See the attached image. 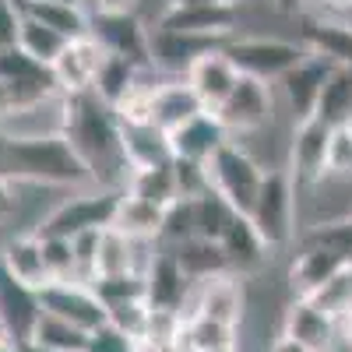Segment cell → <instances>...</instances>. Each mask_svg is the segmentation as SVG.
<instances>
[{
  "label": "cell",
  "mask_w": 352,
  "mask_h": 352,
  "mask_svg": "<svg viewBox=\"0 0 352 352\" xmlns=\"http://www.w3.org/2000/svg\"><path fill=\"white\" fill-rule=\"evenodd\" d=\"M64 138L71 141V148L81 155L88 166L92 180L99 187L124 190L131 166L124 159V127L116 120L113 106H106L99 96L85 92L67 99V127Z\"/></svg>",
  "instance_id": "obj_1"
},
{
  "label": "cell",
  "mask_w": 352,
  "mask_h": 352,
  "mask_svg": "<svg viewBox=\"0 0 352 352\" xmlns=\"http://www.w3.org/2000/svg\"><path fill=\"white\" fill-rule=\"evenodd\" d=\"M0 173L11 180L43 184V187H99L92 180L81 155L71 148L64 134L25 138V141H0Z\"/></svg>",
  "instance_id": "obj_2"
},
{
  "label": "cell",
  "mask_w": 352,
  "mask_h": 352,
  "mask_svg": "<svg viewBox=\"0 0 352 352\" xmlns=\"http://www.w3.org/2000/svg\"><path fill=\"white\" fill-rule=\"evenodd\" d=\"M204 169V184H208L212 194H219L232 212H240V215H250L254 208V197L264 184V169L243 144L236 141H226L222 148L201 166Z\"/></svg>",
  "instance_id": "obj_3"
},
{
  "label": "cell",
  "mask_w": 352,
  "mask_h": 352,
  "mask_svg": "<svg viewBox=\"0 0 352 352\" xmlns=\"http://www.w3.org/2000/svg\"><path fill=\"white\" fill-rule=\"evenodd\" d=\"M120 194L124 190H113V187H81L74 197L56 204L36 226V232L46 240H78L85 232H102L113 226Z\"/></svg>",
  "instance_id": "obj_4"
},
{
  "label": "cell",
  "mask_w": 352,
  "mask_h": 352,
  "mask_svg": "<svg viewBox=\"0 0 352 352\" xmlns=\"http://www.w3.org/2000/svg\"><path fill=\"white\" fill-rule=\"evenodd\" d=\"M222 50L240 71V78H254L264 85H278L307 56V46L300 39L278 36H232L222 43Z\"/></svg>",
  "instance_id": "obj_5"
},
{
  "label": "cell",
  "mask_w": 352,
  "mask_h": 352,
  "mask_svg": "<svg viewBox=\"0 0 352 352\" xmlns=\"http://www.w3.org/2000/svg\"><path fill=\"white\" fill-rule=\"evenodd\" d=\"M247 219L268 243V250H282L296 240V180L289 176V169L264 173V184Z\"/></svg>",
  "instance_id": "obj_6"
},
{
  "label": "cell",
  "mask_w": 352,
  "mask_h": 352,
  "mask_svg": "<svg viewBox=\"0 0 352 352\" xmlns=\"http://www.w3.org/2000/svg\"><path fill=\"white\" fill-rule=\"evenodd\" d=\"M240 8H219V4H166L155 28L176 36H194V39H212L226 43L236 36Z\"/></svg>",
  "instance_id": "obj_7"
},
{
  "label": "cell",
  "mask_w": 352,
  "mask_h": 352,
  "mask_svg": "<svg viewBox=\"0 0 352 352\" xmlns=\"http://www.w3.org/2000/svg\"><path fill=\"white\" fill-rule=\"evenodd\" d=\"M272 113H275V85L240 78L229 99L215 109V120L232 138V134H254L261 127H268Z\"/></svg>",
  "instance_id": "obj_8"
},
{
  "label": "cell",
  "mask_w": 352,
  "mask_h": 352,
  "mask_svg": "<svg viewBox=\"0 0 352 352\" xmlns=\"http://www.w3.org/2000/svg\"><path fill=\"white\" fill-rule=\"evenodd\" d=\"M247 310V292H243V278L240 275H212V278H201L194 282L190 292V303L184 310V317H208L215 324H226L236 331L240 320Z\"/></svg>",
  "instance_id": "obj_9"
},
{
  "label": "cell",
  "mask_w": 352,
  "mask_h": 352,
  "mask_svg": "<svg viewBox=\"0 0 352 352\" xmlns=\"http://www.w3.org/2000/svg\"><path fill=\"white\" fill-rule=\"evenodd\" d=\"M39 307H43V314L67 320V324H74L85 335H92L96 328H102L109 320L102 300L96 296V289L85 285V282H50V285H43L39 289Z\"/></svg>",
  "instance_id": "obj_10"
},
{
  "label": "cell",
  "mask_w": 352,
  "mask_h": 352,
  "mask_svg": "<svg viewBox=\"0 0 352 352\" xmlns=\"http://www.w3.org/2000/svg\"><path fill=\"white\" fill-rule=\"evenodd\" d=\"M92 39L138 67H152V28L138 14H92Z\"/></svg>",
  "instance_id": "obj_11"
},
{
  "label": "cell",
  "mask_w": 352,
  "mask_h": 352,
  "mask_svg": "<svg viewBox=\"0 0 352 352\" xmlns=\"http://www.w3.org/2000/svg\"><path fill=\"white\" fill-rule=\"evenodd\" d=\"M144 285H148V307L152 310H169V314L184 317V310L190 303V292H194V282L187 278V272L180 268V261L173 257L169 247H159L148 257Z\"/></svg>",
  "instance_id": "obj_12"
},
{
  "label": "cell",
  "mask_w": 352,
  "mask_h": 352,
  "mask_svg": "<svg viewBox=\"0 0 352 352\" xmlns=\"http://www.w3.org/2000/svg\"><path fill=\"white\" fill-rule=\"evenodd\" d=\"M285 338L307 345L310 352H335L342 345L338 338V320L331 314H324L314 300H296L292 296L285 303V314H282V331Z\"/></svg>",
  "instance_id": "obj_13"
},
{
  "label": "cell",
  "mask_w": 352,
  "mask_h": 352,
  "mask_svg": "<svg viewBox=\"0 0 352 352\" xmlns=\"http://www.w3.org/2000/svg\"><path fill=\"white\" fill-rule=\"evenodd\" d=\"M0 81L11 88L14 109L43 102L50 96H60V88H56V81H53V71L36 64V60H28L18 46L0 50Z\"/></svg>",
  "instance_id": "obj_14"
},
{
  "label": "cell",
  "mask_w": 352,
  "mask_h": 352,
  "mask_svg": "<svg viewBox=\"0 0 352 352\" xmlns=\"http://www.w3.org/2000/svg\"><path fill=\"white\" fill-rule=\"evenodd\" d=\"M328 141H331V127H324L320 120H303L292 124V141H289V176L307 187L324 184V162H328Z\"/></svg>",
  "instance_id": "obj_15"
},
{
  "label": "cell",
  "mask_w": 352,
  "mask_h": 352,
  "mask_svg": "<svg viewBox=\"0 0 352 352\" xmlns=\"http://www.w3.org/2000/svg\"><path fill=\"white\" fill-rule=\"evenodd\" d=\"M106 60V50L92 39V36H85V39H74L64 46V53L56 56V64L50 67L53 71V81L56 88H60V96H85V92H92V85L99 78V67Z\"/></svg>",
  "instance_id": "obj_16"
},
{
  "label": "cell",
  "mask_w": 352,
  "mask_h": 352,
  "mask_svg": "<svg viewBox=\"0 0 352 352\" xmlns=\"http://www.w3.org/2000/svg\"><path fill=\"white\" fill-rule=\"evenodd\" d=\"M184 81L194 88L197 102L208 109V113H215V109L229 99L232 88H236L240 71L232 67V60L226 56V50L215 46V50H208V53H201L197 60L190 64V71L184 74Z\"/></svg>",
  "instance_id": "obj_17"
},
{
  "label": "cell",
  "mask_w": 352,
  "mask_h": 352,
  "mask_svg": "<svg viewBox=\"0 0 352 352\" xmlns=\"http://www.w3.org/2000/svg\"><path fill=\"white\" fill-rule=\"evenodd\" d=\"M345 264H352V257L324 250V247H300V254L289 261V272H285L289 292L296 300H314Z\"/></svg>",
  "instance_id": "obj_18"
},
{
  "label": "cell",
  "mask_w": 352,
  "mask_h": 352,
  "mask_svg": "<svg viewBox=\"0 0 352 352\" xmlns=\"http://www.w3.org/2000/svg\"><path fill=\"white\" fill-rule=\"evenodd\" d=\"M328 71H331V64L324 60V56L307 53L303 60L275 85L278 92H282V99H285V106H289V113H292V124H303V120H310V116H314Z\"/></svg>",
  "instance_id": "obj_19"
},
{
  "label": "cell",
  "mask_w": 352,
  "mask_h": 352,
  "mask_svg": "<svg viewBox=\"0 0 352 352\" xmlns=\"http://www.w3.org/2000/svg\"><path fill=\"white\" fill-rule=\"evenodd\" d=\"M166 138H169L173 162H187V166H204L229 141V134L215 120V113H208V109L197 113L194 120L180 124L176 131H169Z\"/></svg>",
  "instance_id": "obj_20"
},
{
  "label": "cell",
  "mask_w": 352,
  "mask_h": 352,
  "mask_svg": "<svg viewBox=\"0 0 352 352\" xmlns=\"http://www.w3.org/2000/svg\"><path fill=\"white\" fill-rule=\"evenodd\" d=\"M219 250H222V257L229 264V272L240 275V278L261 272L264 264H268V257H272L268 243L261 240V232L254 229V222L247 215H240V212L229 219L226 232L219 236Z\"/></svg>",
  "instance_id": "obj_21"
},
{
  "label": "cell",
  "mask_w": 352,
  "mask_h": 352,
  "mask_svg": "<svg viewBox=\"0 0 352 352\" xmlns=\"http://www.w3.org/2000/svg\"><path fill=\"white\" fill-rule=\"evenodd\" d=\"M0 272H8L14 282L28 285V289H43L50 285V272H46V243L36 229L18 232V236L4 240L0 247Z\"/></svg>",
  "instance_id": "obj_22"
},
{
  "label": "cell",
  "mask_w": 352,
  "mask_h": 352,
  "mask_svg": "<svg viewBox=\"0 0 352 352\" xmlns=\"http://www.w3.org/2000/svg\"><path fill=\"white\" fill-rule=\"evenodd\" d=\"M300 43L307 53L324 56L331 67H352V21L331 18V14H314L303 18Z\"/></svg>",
  "instance_id": "obj_23"
},
{
  "label": "cell",
  "mask_w": 352,
  "mask_h": 352,
  "mask_svg": "<svg viewBox=\"0 0 352 352\" xmlns=\"http://www.w3.org/2000/svg\"><path fill=\"white\" fill-rule=\"evenodd\" d=\"M39 317H43L39 292L14 282L8 272H0V320H4L11 342L25 345L28 338H32V328H36Z\"/></svg>",
  "instance_id": "obj_24"
},
{
  "label": "cell",
  "mask_w": 352,
  "mask_h": 352,
  "mask_svg": "<svg viewBox=\"0 0 352 352\" xmlns=\"http://www.w3.org/2000/svg\"><path fill=\"white\" fill-rule=\"evenodd\" d=\"M197 113H204V106L197 102L194 88L184 78L155 81V88H152V127H159L162 134H169V131L180 127V124L194 120Z\"/></svg>",
  "instance_id": "obj_25"
},
{
  "label": "cell",
  "mask_w": 352,
  "mask_h": 352,
  "mask_svg": "<svg viewBox=\"0 0 352 352\" xmlns=\"http://www.w3.org/2000/svg\"><path fill=\"white\" fill-rule=\"evenodd\" d=\"M215 46H222V43L194 39V36H176V32L152 28V71H166L169 78H184L197 56L215 50Z\"/></svg>",
  "instance_id": "obj_26"
},
{
  "label": "cell",
  "mask_w": 352,
  "mask_h": 352,
  "mask_svg": "<svg viewBox=\"0 0 352 352\" xmlns=\"http://www.w3.org/2000/svg\"><path fill=\"white\" fill-rule=\"evenodd\" d=\"M162 219H166V208H155V204L124 190L120 204H116V215H113V229L124 232V236L134 240V243H159Z\"/></svg>",
  "instance_id": "obj_27"
},
{
  "label": "cell",
  "mask_w": 352,
  "mask_h": 352,
  "mask_svg": "<svg viewBox=\"0 0 352 352\" xmlns=\"http://www.w3.org/2000/svg\"><path fill=\"white\" fill-rule=\"evenodd\" d=\"M314 120H320L331 131L352 124V67H331L328 71L317 109H314Z\"/></svg>",
  "instance_id": "obj_28"
},
{
  "label": "cell",
  "mask_w": 352,
  "mask_h": 352,
  "mask_svg": "<svg viewBox=\"0 0 352 352\" xmlns=\"http://www.w3.org/2000/svg\"><path fill=\"white\" fill-rule=\"evenodd\" d=\"M144 243L127 240L124 232H116L113 226L99 232V243H96V278H113V275H131L141 272L144 275V264L138 261V250Z\"/></svg>",
  "instance_id": "obj_29"
},
{
  "label": "cell",
  "mask_w": 352,
  "mask_h": 352,
  "mask_svg": "<svg viewBox=\"0 0 352 352\" xmlns=\"http://www.w3.org/2000/svg\"><path fill=\"white\" fill-rule=\"evenodd\" d=\"M124 190L141 197V201H148V204H155V208H169V204H176L184 197L173 162L169 166H152V169H131Z\"/></svg>",
  "instance_id": "obj_30"
},
{
  "label": "cell",
  "mask_w": 352,
  "mask_h": 352,
  "mask_svg": "<svg viewBox=\"0 0 352 352\" xmlns=\"http://www.w3.org/2000/svg\"><path fill=\"white\" fill-rule=\"evenodd\" d=\"M124 159L131 169H152V166H169L173 152H169V138L144 124V127H124Z\"/></svg>",
  "instance_id": "obj_31"
},
{
  "label": "cell",
  "mask_w": 352,
  "mask_h": 352,
  "mask_svg": "<svg viewBox=\"0 0 352 352\" xmlns=\"http://www.w3.org/2000/svg\"><path fill=\"white\" fill-rule=\"evenodd\" d=\"M144 71H152V67H138V64L124 60V56L106 53V60H102V67H99V78H96V85H92V96H99L106 106L116 109V106L131 96V88L144 78Z\"/></svg>",
  "instance_id": "obj_32"
},
{
  "label": "cell",
  "mask_w": 352,
  "mask_h": 352,
  "mask_svg": "<svg viewBox=\"0 0 352 352\" xmlns=\"http://www.w3.org/2000/svg\"><path fill=\"white\" fill-rule=\"evenodd\" d=\"M25 14L43 21L46 28H53V32L64 36L67 43L92 36V14H88V8H67V4H43V0H28Z\"/></svg>",
  "instance_id": "obj_33"
},
{
  "label": "cell",
  "mask_w": 352,
  "mask_h": 352,
  "mask_svg": "<svg viewBox=\"0 0 352 352\" xmlns=\"http://www.w3.org/2000/svg\"><path fill=\"white\" fill-rule=\"evenodd\" d=\"M14 46H18V50L28 56V60H36V64H43V67H53V64H56V56L64 53L67 39H64V36H56L53 28H46L43 21H36V18L21 14Z\"/></svg>",
  "instance_id": "obj_34"
},
{
  "label": "cell",
  "mask_w": 352,
  "mask_h": 352,
  "mask_svg": "<svg viewBox=\"0 0 352 352\" xmlns=\"http://www.w3.org/2000/svg\"><path fill=\"white\" fill-rule=\"evenodd\" d=\"M173 257L180 261V268L187 272L190 282H201V278H212V275H226L229 264L219 250V243H208V240H187V243H176L169 247Z\"/></svg>",
  "instance_id": "obj_35"
},
{
  "label": "cell",
  "mask_w": 352,
  "mask_h": 352,
  "mask_svg": "<svg viewBox=\"0 0 352 352\" xmlns=\"http://www.w3.org/2000/svg\"><path fill=\"white\" fill-rule=\"evenodd\" d=\"M25 345H39V349H53V352H85L88 335L78 331L74 324H67V320H60V317L43 314L32 328V338Z\"/></svg>",
  "instance_id": "obj_36"
},
{
  "label": "cell",
  "mask_w": 352,
  "mask_h": 352,
  "mask_svg": "<svg viewBox=\"0 0 352 352\" xmlns=\"http://www.w3.org/2000/svg\"><path fill=\"white\" fill-rule=\"evenodd\" d=\"M236 215L229 208V204L212 194V190H204L194 197V232H197V240H208V243H219V236L226 232L229 219Z\"/></svg>",
  "instance_id": "obj_37"
},
{
  "label": "cell",
  "mask_w": 352,
  "mask_h": 352,
  "mask_svg": "<svg viewBox=\"0 0 352 352\" xmlns=\"http://www.w3.org/2000/svg\"><path fill=\"white\" fill-rule=\"evenodd\" d=\"M96 296L102 300V307H116V303H134V300H148V285H144L141 272L131 275H113V278H96L92 282Z\"/></svg>",
  "instance_id": "obj_38"
},
{
  "label": "cell",
  "mask_w": 352,
  "mask_h": 352,
  "mask_svg": "<svg viewBox=\"0 0 352 352\" xmlns=\"http://www.w3.org/2000/svg\"><path fill=\"white\" fill-rule=\"evenodd\" d=\"M314 303L324 310V314H331L335 320H342V317L352 310V264H345V268L317 292Z\"/></svg>",
  "instance_id": "obj_39"
},
{
  "label": "cell",
  "mask_w": 352,
  "mask_h": 352,
  "mask_svg": "<svg viewBox=\"0 0 352 352\" xmlns=\"http://www.w3.org/2000/svg\"><path fill=\"white\" fill-rule=\"evenodd\" d=\"M106 317H109V324H113V328H120L127 338L141 342V338H144V331H148V317H152V307H148V300L116 303V307H109V310H106Z\"/></svg>",
  "instance_id": "obj_40"
},
{
  "label": "cell",
  "mask_w": 352,
  "mask_h": 352,
  "mask_svg": "<svg viewBox=\"0 0 352 352\" xmlns=\"http://www.w3.org/2000/svg\"><path fill=\"white\" fill-rule=\"evenodd\" d=\"M324 180H352V134H349V127H335L331 131Z\"/></svg>",
  "instance_id": "obj_41"
},
{
  "label": "cell",
  "mask_w": 352,
  "mask_h": 352,
  "mask_svg": "<svg viewBox=\"0 0 352 352\" xmlns=\"http://www.w3.org/2000/svg\"><path fill=\"white\" fill-rule=\"evenodd\" d=\"M46 272L50 282H78V261H74V243L71 240H46Z\"/></svg>",
  "instance_id": "obj_42"
},
{
  "label": "cell",
  "mask_w": 352,
  "mask_h": 352,
  "mask_svg": "<svg viewBox=\"0 0 352 352\" xmlns=\"http://www.w3.org/2000/svg\"><path fill=\"white\" fill-rule=\"evenodd\" d=\"M85 352H138V342L127 338L120 328H113L109 320H106L102 328H96L92 335H88Z\"/></svg>",
  "instance_id": "obj_43"
},
{
  "label": "cell",
  "mask_w": 352,
  "mask_h": 352,
  "mask_svg": "<svg viewBox=\"0 0 352 352\" xmlns=\"http://www.w3.org/2000/svg\"><path fill=\"white\" fill-rule=\"evenodd\" d=\"M18 21H21V11L11 4V0H0V50L14 46V39H18Z\"/></svg>",
  "instance_id": "obj_44"
},
{
  "label": "cell",
  "mask_w": 352,
  "mask_h": 352,
  "mask_svg": "<svg viewBox=\"0 0 352 352\" xmlns=\"http://www.w3.org/2000/svg\"><path fill=\"white\" fill-rule=\"evenodd\" d=\"M88 14H138V0H88Z\"/></svg>",
  "instance_id": "obj_45"
},
{
  "label": "cell",
  "mask_w": 352,
  "mask_h": 352,
  "mask_svg": "<svg viewBox=\"0 0 352 352\" xmlns=\"http://www.w3.org/2000/svg\"><path fill=\"white\" fill-rule=\"evenodd\" d=\"M14 208H18V197H14V180L0 173V226H4V222L14 215Z\"/></svg>",
  "instance_id": "obj_46"
},
{
  "label": "cell",
  "mask_w": 352,
  "mask_h": 352,
  "mask_svg": "<svg viewBox=\"0 0 352 352\" xmlns=\"http://www.w3.org/2000/svg\"><path fill=\"white\" fill-rule=\"evenodd\" d=\"M310 4H314V0H272V8L278 14H303Z\"/></svg>",
  "instance_id": "obj_47"
},
{
  "label": "cell",
  "mask_w": 352,
  "mask_h": 352,
  "mask_svg": "<svg viewBox=\"0 0 352 352\" xmlns=\"http://www.w3.org/2000/svg\"><path fill=\"white\" fill-rule=\"evenodd\" d=\"M268 352H310V349L300 345V342H292V338H285V335H275V342H272Z\"/></svg>",
  "instance_id": "obj_48"
},
{
  "label": "cell",
  "mask_w": 352,
  "mask_h": 352,
  "mask_svg": "<svg viewBox=\"0 0 352 352\" xmlns=\"http://www.w3.org/2000/svg\"><path fill=\"white\" fill-rule=\"evenodd\" d=\"M11 113H14V96H11V88L0 81V120H8Z\"/></svg>",
  "instance_id": "obj_49"
},
{
  "label": "cell",
  "mask_w": 352,
  "mask_h": 352,
  "mask_svg": "<svg viewBox=\"0 0 352 352\" xmlns=\"http://www.w3.org/2000/svg\"><path fill=\"white\" fill-rule=\"evenodd\" d=\"M338 338H342V345H349V349H352V310L338 320Z\"/></svg>",
  "instance_id": "obj_50"
},
{
  "label": "cell",
  "mask_w": 352,
  "mask_h": 352,
  "mask_svg": "<svg viewBox=\"0 0 352 352\" xmlns=\"http://www.w3.org/2000/svg\"><path fill=\"white\" fill-rule=\"evenodd\" d=\"M169 4H219V8H240L243 0H169Z\"/></svg>",
  "instance_id": "obj_51"
},
{
  "label": "cell",
  "mask_w": 352,
  "mask_h": 352,
  "mask_svg": "<svg viewBox=\"0 0 352 352\" xmlns=\"http://www.w3.org/2000/svg\"><path fill=\"white\" fill-rule=\"evenodd\" d=\"M43 4H67V8H88V0H43Z\"/></svg>",
  "instance_id": "obj_52"
},
{
  "label": "cell",
  "mask_w": 352,
  "mask_h": 352,
  "mask_svg": "<svg viewBox=\"0 0 352 352\" xmlns=\"http://www.w3.org/2000/svg\"><path fill=\"white\" fill-rule=\"evenodd\" d=\"M0 352H25V345H18V342H4V345H0Z\"/></svg>",
  "instance_id": "obj_53"
},
{
  "label": "cell",
  "mask_w": 352,
  "mask_h": 352,
  "mask_svg": "<svg viewBox=\"0 0 352 352\" xmlns=\"http://www.w3.org/2000/svg\"><path fill=\"white\" fill-rule=\"evenodd\" d=\"M328 4L338 8V11H349V8H352V0H328Z\"/></svg>",
  "instance_id": "obj_54"
},
{
  "label": "cell",
  "mask_w": 352,
  "mask_h": 352,
  "mask_svg": "<svg viewBox=\"0 0 352 352\" xmlns=\"http://www.w3.org/2000/svg\"><path fill=\"white\" fill-rule=\"evenodd\" d=\"M208 352H240V342L236 345H222V349H208Z\"/></svg>",
  "instance_id": "obj_55"
},
{
  "label": "cell",
  "mask_w": 352,
  "mask_h": 352,
  "mask_svg": "<svg viewBox=\"0 0 352 352\" xmlns=\"http://www.w3.org/2000/svg\"><path fill=\"white\" fill-rule=\"evenodd\" d=\"M4 342H11V335H8V328H4V320H0V345Z\"/></svg>",
  "instance_id": "obj_56"
},
{
  "label": "cell",
  "mask_w": 352,
  "mask_h": 352,
  "mask_svg": "<svg viewBox=\"0 0 352 352\" xmlns=\"http://www.w3.org/2000/svg\"><path fill=\"white\" fill-rule=\"evenodd\" d=\"M25 352H53V349H39V345H25Z\"/></svg>",
  "instance_id": "obj_57"
},
{
  "label": "cell",
  "mask_w": 352,
  "mask_h": 352,
  "mask_svg": "<svg viewBox=\"0 0 352 352\" xmlns=\"http://www.w3.org/2000/svg\"><path fill=\"white\" fill-rule=\"evenodd\" d=\"M349 134H352V124H349Z\"/></svg>",
  "instance_id": "obj_58"
},
{
  "label": "cell",
  "mask_w": 352,
  "mask_h": 352,
  "mask_svg": "<svg viewBox=\"0 0 352 352\" xmlns=\"http://www.w3.org/2000/svg\"><path fill=\"white\" fill-rule=\"evenodd\" d=\"M349 222H352V212H349Z\"/></svg>",
  "instance_id": "obj_59"
}]
</instances>
